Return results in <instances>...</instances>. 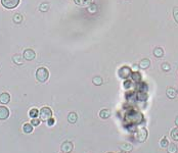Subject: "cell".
Returning a JSON list of instances; mask_svg holds the SVG:
<instances>
[{
    "mask_svg": "<svg viewBox=\"0 0 178 153\" xmlns=\"http://www.w3.org/2000/svg\"><path fill=\"white\" fill-rule=\"evenodd\" d=\"M20 0H1V4L7 9H13L19 5Z\"/></svg>",
    "mask_w": 178,
    "mask_h": 153,
    "instance_id": "cell-5",
    "label": "cell"
},
{
    "mask_svg": "<svg viewBox=\"0 0 178 153\" xmlns=\"http://www.w3.org/2000/svg\"><path fill=\"white\" fill-rule=\"evenodd\" d=\"M168 145H169L168 140L166 139V137H164L161 141H160V146H161L162 148H167V147H168Z\"/></svg>",
    "mask_w": 178,
    "mask_h": 153,
    "instance_id": "cell-25",
    "label": "cell"
},
{
    "mask_svg": "<svg viewBox=\"0 0 178 153\" xmlns=\"http://www.w3.org/2000/svg\"><path fill=\"white\" fill-rule=\"evenodd\" d=\"M29 115L31 119H36V117L39 115V111H38V109H36V108H33V109L30 110Z\"/></svg>",
    "mask_w": 178,
    "mask_h": 153,
    "instance_id": "cell-24",
    "label": "cell"
},
{
    "mask_svg": "<svg viewBox=\"0 0 178 153\" xmlns=\"http://www.w3.org/2000/svg\"><path fill=\"white\" fill-rule=\"evenodd\" d=\"M131 79H132V81H133V82H135V83H140V82H141V76H140V74H139V73H137V72L131 74Z\"/></svg>",
    "mask_w": 178,
    "mask_h": 153,
    "instance_id": "cell-16",
    "label": "cell"
},
{
    "mask_svg": "<svg viewBox=\"0 0 178 153\" xmlns=\"http://www.w3.org/2000/svg\"><path fill=\"white\" fill-rule=\"evenodd\" d=\"M120 153H126V152H125V151H121Z\"/></svg>",
    "mask_w": 178,
    "mask_h": 153,
    "instance_id": "cell-35",
    "label": "cell"
},
{
    "mask_svg": "<svg viewBox=\"0 0 178 153\" xmlns=\"http://www.w3.org/2000/svg\"><path fill=\"white\" fill-rule=\"evenodd\" d=\"M35 56H36V54H35L34 50H32V49H26L23 53V57L26 60H33L35 58Z\"/></svg>",
    "mask_w": 178,
    "mask_h": 153,
    "instance_id": "cell-8",
    "label": "cell"
},
{
    "mask_svg": "<svg viewBox=\"0 0 178 153\" xmlns=\"http://www.w3.org/2000/svg\"><path fill=\"white\" fill-rule=\"evenodd\" d=\"M9 101H10V95L8 94V93L4 92V93H2V94H0V103L7 104Z\"/></svg>",
    "mask_w": 178,
    "mask_h": 153,
    "instance_id": "cell-10",
    "label": "cell"
},
{
    "mask_svg": "<svg viewBox=\"0 0 178 153\" xmlns=\"http://www.w3.org/2000/svg\"><path fill=\"white\" fill-rule=\"evenodd\" d=\"M23 131L26 134L32 133V132H33V126H32V124H25L24 126H23Z\"/></svg>",
    "mask_w": 178,
    "mask_h": 153,
    "instance_id": "cell-19",
    "label": "cell"
},
{
    "mask_svg": "<svg viewBox=\"0 0 178 153\" xmlns=\"http://www.w3.org/2000/svg\"><path fill=\"white\" fill-rule=\"evenodd\" d=\"M154 55L156 56V57H158V58H161L162 56L164 55V50L161 47H157L154 50Z\"/></svg>",
    "mask_w": 178,
    "mask_h": 153,
    "instance_id": "cell-20",
    "label": "cell"
},
{
    "mask_svg": "<svg viewBox=\"0 0 178 153\" xmlns=\"http://www.w3.org/2000/svg\"><path fill=\"white\" fill-rule=\"evenodd\" d=\"M99 117L103 119H107L111 117V111L109 109H103L99 111Z\"/></svg>",
    "mask_w": 178,
    "mask_h": 153,
    "instance_id": "cell-15",
    "label": "cell"
},
{
    "mask_svg": "<svg viewBox=\"0 0 178 153\" xmlns=\"http://www.w3.org/2000/svg\"><path fill=\"white\" fill-rule=\"evenodd\" d=\"M170 136H171V138H172V140L178 141V127L172 129V131L170 132Z\"/></svg>",
    "mask_w": 178,
    "mask_h": 153,
    "instance_id": "cell-18",
    "label": "cell"
},
{
    "mask_svg": "<svg viewBox=\"0 0 178 153\" xmlns=\"http://www.w3.org/2000/svg\"><path fill=\"white\" fill-rule=\"evenodd\" d=\"M9 117V110L7 107L0 106V121H4Z\"/></svg>",
    "mask_w": 178,
    "mask_h": 153,
    "instance_id": "cell-9",
    "label": "cell"
},
{
    "mask_svg": "<svg viewBox=\"0 0 178 153\" xmlns=\"http://www.w3.org/2000/svg\"><path fill=\"white\" fill-rule=\"evenodd\" d=\"M176 93H177V91H176L175 89H173V88L169 87L168 89H167V96H168L170 99H173V98H175Z\"/></svg>",
    "mask_w": 178,
    "mask_h": 153,
    "instance_id": "cell-17",
    "label": "cell"
},
{
    "mask_svg": "<svg viewBox=\"0 0 178 153\" xmlns=\"http://www.w3.org/2000/svg\"><path fill=\"white\" fill-rule=\"evenodd\" d=\"M118 74H119V77L121 79H127L132 74V72L129 66H122V68L119 70Z\"/></svg>",
    "mask_w": 178,
    "mask_h": 153,
    "instance_id": "cell-6",
    "label": "cell"
},
{
    "mask_svg": "<svg viewBox=\"0 0 178 153\" xmlns=\"http://www.w3.org/2000/svg\"><path fill=\"white\" fill-rule=\"evenodd\" d=\"M23 58H24V57H22L21 55L17 54V55H15L13 57H12V60H13V62H15V63H17V64H22V63H23Z\"/></svg>",
    "mask_w": 178,
    "mask_h": 153,
    "instance_id": "cell-23",
    "label": "cell"
},
{
    "mask_svg": "<svg viewBox=\"0 0 178 153\" xmlns=\"http://www.w3.org/2000/svg\"><path fill=\"white\" fill-rule=\"evenodd\" d=\"M137 99L139 101H145L147 99V94L145 92H142V91H139L138 94H137Z\"/></svg>",
    "mask_w": 178,
    "mask_h": 153,
    "instance_id": "cell-22",
    "label": "cell"
},
{
    "mask_svg": "<svg viewBox=\"0 0 178 153\" xmlns=\"http://www.w3.org/2000/svg\"><path fill=\"white\" fill-rule=\"evenodd\" d=\"M47 9H48V4L44 3V4L40 5V10H41V11H46Z\"/></svg>",
    "mask_w": 178,
    "mask_h": 153,
    "instance_id": "cell-32",
    "label": "cell"
},
{
    "mask_svg": "<svg viewBox=\"0 0 178 153\" xmlns=\"http://www.w3.org/2000/svg\"><path fill=\"white\" fill-rule=\"evenodd\" d=\"M39 117L41 121H44V122H47L49 119H51L52 117V111L51 109L49 108V107H43L41 108L39 112Z\"/></svg>",
    "mask_w": 178,
    "mask_h": 153,
    "instance_id": "cell-3",
    "label": "cell"
},
{
    "mask_svg": "<svg viewBox=\"0 0 178 153\" xmlns=\"http://www.w3.org/2000/svg\"><path fill=\"white\" fill-rule=\"evenodd\" d=\"M31 124H32V126H39V124H40V119H38L36 117V119H32V121H31Z\"/></svg>",
    "mask_w": 178,
    "mask_h": 153,
    "instance_id": "cell-31",
    "label": "cell"
},
{
    "mask_svg": "<svg viewBox=\"0 0 178 153\" xmlns=\"http://www.w3.org/2000/svg\"><path fill=\"white\" fill-rule=\"evenodd\" d=\"M107 153H113V152H107Z\"/></svg>",
    "mask_w": 178,
    "mask_h": 153,
    "instance_id": "cell-36",
    "label": "cell"
},
{
    "mask_svg": "<svg viewBox=\"0 0 178 153\" xmlns=\"http://www.w3.org/2000/svg\"><path fill=\"white\" fill-rule=\"evenodd\" d=\"M74 148V145L72 142L70 141H66V142H63V144H61V152H65V153H71L72 150H73Z\"/></svg>",
    "mask_w": 178,
    "mask_h": 153,
    "instance_id": "cell-7",
    "label": "cell"
},
{
    "mask_svg": "<svg viewBox=\"0 0 178 153\" xmlns=\"http://www.w3.org/2000/svg\"><path fill=\"white\" fill-rule=\"evenodd\" d=\"M175 124H176V126L178 127V117H176V119H175Z\"/></svg>",
    "mask_w": 178,
    "mask_h": 153,
    "instance_id": "cell-34",
    "label": "cell"
},
{
    "mask_svg": "<svg viewBox=\"0 0 178 153\" xmlns=\"http://www.w3.org/2000/svg\"><path fill=\"white\" fill-rule=\"evenodd\" d=\"M177 93H178V88H177Z\"/></svg>",
    "mask_w": 178,
    "mask_h": 153,
    "instance_id": "cell-37",
    "label": "cell"
},
{
    "mask_svg": "<svg viewBox=\"0 0 178 153\" xmlns=\"http://www.w3.org/2000/svg\"><path fill=\"white\" fill-rule=\"evenodd\" d=\"M173 17L174 20H175V22L178 24V6H175L173 8Z\"/></svg>",
    "mask_w": 178,
    "mask_h": 153,
    "instance_id": "cell-27",
    "label": "cell"
},
{
    "mask_svg": "<svg viewBox=\"0 0 178 153\" xmlns=\"http://www.w3.org/2000/svg\"><path fill=\"white\" fill-rule=\"evenodd\" d=\"M125 122L129 125H138L143 122V115L140 112L131 110L125 115Z\"/></svg>",
    "mask_w": 178,
    "mask_h": 153,
    "instance_id": "cell-1",
    "label": "cell"
},
{
    "mask_svg": "<svg viewBox=\"0 0 178 153\" xmlns=\"http://www.w3.org/2000/svg\"><path fill=\"white\" fill-rule=\"evenodd\" d=\"M134 138L136 139L137 142H140V143H142V142L145 141V140H147V131L144 129V128L137 130L136 133H135V135H134Z\"/></svg>",
    "mask_w": 178,
    "mask_h": 153,
    "instance_id": "cell-4",
    "label": "cell"
},
{
    "mask_svg": "<svg viewBox=\"0 0 178 153\" xmlns=\"http://www.w3.org/2000/svg\"><path fill=\"white\" fill-rule=\"evenodd\" d=\"M170 66H169V63H163V64H162V70H163V71H165V72H168V71H170Z\"/></svg>",
    "mask_w": 178,
    "mask_h": 153,
    "instance_id": "cell-30",
    "label": "cell"
},
{
    "mask_svg": "<svg viewBox=\"0 0 178 153\" xmlns=\"http://www.w3.org/2000/svg\"><path fill=\"white\" fill-rule=\"evenodd\" d=\"M120 148L122 149V151H125V152H130L133 149V146L129 143H123L120 145Z\"/></svg>",
    "mask_w": 178,
    "mask_h": 153,
    "instance_id": "cell-14",
    "label": "cell"
},
{
    "mask_svg": "<svg viewBox=\"0 0 178 153\" xmlns=\"http://www.w3.org/2000/svg\"><path fill=\"white\" fill-rule=\"evenodd\" d=\"M93 84L96 86H100L101 84H103V79L100 78V77H95V78H93L92 80Z\"/></svg>",
    "mask_w": 178,
    "mask_h": 153,
    "instance_id": "cell-26",
    "label": "cell"
},
{
    "mask_svg": "<svg viewBox=\"0 0 178 153\" xmlns=\"http://www.w3.org/2000/svg\"><path fill=\"white\" fill-rule=\"evenodd\" d=\"M49 78V72L45 68H39L36 72V79L41 83L46 82Z\"/></svg>",
    "mask_w": 178,
    "mask_h": 153,
    "instance_id": "cell-2",
    "label": "cell"
},
{
    "mask_svg": "<svg viewBox=\"0 0 178 153\" xmlns=\"http://www.w3.org/2000/svg\"><path fill=\"white\" fill-rule=\"evenodd\" d=\"M74 1H75V3L77 5H79V6H83V7L90 5L91 2H92V0H74Z\"/></svg>",
    "mask_w": 178,
    "mask_h": 153,
    "instance_id": "cell-12",
    "label": "cell"
},
{
    "mask_svg": "<svg viewBox=\"0 0 178 153\" xmlns=\"http://www.w3.org/2000/svg\"><path fill=\"white\" fill-rule=\"evenodd\" d=\"M149 66H151V61H149V59H147V58L142 59V60L139 62V68H142V70H147Z\"/></svg>",
    "mask_w": 178,
    "mask_h": 153,
    "instance_id": "cell-13",
    "label": "cell"
},
{
    "mask_svg": "<svg viewBox=\"0 0 178 153\" xmlns=\"http://www.w3.org/2000/svg\"><path fill=\"white\" fill-rule=\"evenodd\" d=\"M61 153H65V152H61Z\"/></svg>",
    "mask_w": 178,
    "mask_h": 153,
    "instance_id": "cell-38",
    "label": "cell"
},
{
    "mask_svg": "<svg viewBox=\"0 0 178 153\" xmlns=\"http://www.w3.org/2000/svg\"><path fill=\"white\" fill-rule=\"evenodd\" d=\"M22 20H23V17L21 15H15V17H13V22L17 23V24H20L22 22Z\"/></svg>",
    "mask_w": 178,
    "mask_h": 153,
    "instance_id": "cell-28",
    "label": "cell"
},
{
    "mask_svg": "<svg viewBox=\"0 0 178 153\" xmlns=\"http://www.w3.org/2000/svg\"><path fill=\"white\" fill-rule=\"evenodd\" d=\"M167 152L168 153H177V146L175 144L171 143L167 147Z\"/></svg>",
    "mask_w": 178,
    "mask_h": 153,
    "instance_id": "cell-21",
    "label": "cell"
},
{
    "mask_svg": "<svg viewBox=\"0 0 178 153\" xmlns=\"http://www.w3.org/2000/svg\"><path fill=\"white\" fill-rule=\"evenodd\" d=\"M77 119H78V115L76 112H70L68 115V122L70 124H75L77 122Z\"/></svg>",
    "mask_w": 178,
    "mask_h": 153,
    "instance_id": "cell-11",
    "label": "cell"
},
{
    "mask_svg": "<svg viewBox=\"0 0 178 153\" xmlns=\"http://www.w3.org/2000/svg\"><path fill=\"white\" fill-rule=\"evenodd\" d=\"M47 125H48V126H53V125H54V119H52V117H51V119H49L48 121H47Z\"/></svg>",
    "mask_w": 178,
    "mask_h": 153,
    "instance_id": "cell-33",
    "label": "cell"
},
{
    "mask_svg": "<svg viewBox=\"0 0 178 153\" xmlns=\"http://www.w3.org/2000/svg\"><path fill=\"white\" fill-rule=\"evenodd\" d=\"M124 87L126 89H131V88H133V84H132L131 81H126L124 84Z\"/></svg>",
    "mask_w": 178,
    "mask_h": 153,
    "instance_id": "cell-29",
    "label": "cell"
}]
</instances>
